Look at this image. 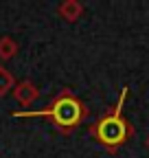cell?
<instances>
[{
    "instance_id": "1",
    "label": "cell",
    "mask_w": 149,
    "mask_h": 158,
    "mask_svg": "<svg viewBox=\"0 0 149 158\" xmlns=\"http://www.w3.org/2000/svg\"><path fill=\"white\" fill-rule=\"evenodd\" d=\"M31 116H46L53 121L62 134H72L77 130L83 118L88 116V108L79 101L70 88H62L57 97H53V101L44 110H22L13 112V118H31Z\"/></svg>"
},
{
    "instance_id": "2",
    "label": "cell",
    "mask_w": 149,
    "mask_h": 158,
    "mask_svg": "<svg viewBox=\"0 0 149 158\" xmlns=\"http://www.w3.org/2000/svg\"><path fill=\"white\" fill-rule=\"evenodd\" d=\"M127 92H129V90H127V86H125V88L121 90V97H119L116 106L90 125V136L95 138L101 147H105L110 154L119 152V147H123L129 138L134 136V125L123 116V106H125Z\"/></svg>"
},
{
    "instance_id": "3",
    "label": "cell",
    "mask_w": 149,
    "mask_h": 158,
    "mask_svg": "<svg viewBox=\"0 0 149 158\" xmlns=\"http://www.w3.org/2000/svg\"><path fill=\"white\" fill-rule=\"evenodd\" d=\"M13 99L20 106H31L35 103L37 99H40V88H37L33 81H29V79H24V81H18L15 88H13Z\"/></svg>"
},
{
    "instance_id": "4",
    "label": "cell",
    "mask_w": 149,
    "mask_h": 158,
    "mask_svg": "<svg viewBox=\"0 0 149 158\" xmlns=\"http://www.w3.org/2000/svg\"><path fill=\"white\" fill-rule=\"evenodd\" d=\"M57 15L72 24V22H77V20L83 15V5L79 2V0H64V2L57 7Z\"/></svg>"
},
{
    "instance_id": "5",
    "label": "cell",
    "mask_w": 149,
    "mask_h": 158,
    "mask_svg": "<svg viewBox=\"0 0 149 158\" xmlns=\"http://www.w3.org/2000/svg\"><path fill=\"white\" fill-rule=\"evenodd\" d=\"M18 55V42L11 35H2L0 37V59L7 62V59H13Z\"/></svg>"
},
{
    "instance_id": "6",
    "label": "cell",
    "mask_w": 149,
    "mask_h": 158,
    "mask_svg": "<svg viewBox=\"0 0 149 158\" xmlns=\"http://www.w3.org/2000/svg\"><path fill=\"white\" fill-rule=\"evenodd\" d=\"M15 77H13V73L7 68V66H0V99L2 97H7L13 88H15Z\"/></svg>"
},
{
    "instance_id": "7",
    "label": "cell",
    "mask_w": 149,
    "mask_h": 158,
    "mask_svg": "<svg viewBox=\"0 0 149 158\" xmlns=\"http://www.w3.org/2000/svg\"><path fill=\"white\" fill-rule=\"evenodd\" d=\"M147 147H149V136H147Z\"/></svg>"
}]
</instances>
